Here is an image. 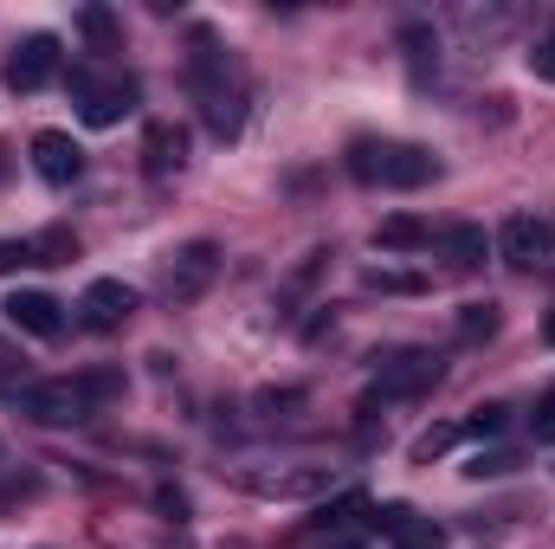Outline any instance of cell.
<instances>
[{
    "label": "cell",
    "instance_id": "8992f818",
    "mask_svg": "<svg viewBox=\"0 0 555 549\" xmlns=\"http://www.w3.org/2000/svg\"><path fill=\"white\" fill-rule=\"evenodd\" d=\"M439 369L446 362L433 349H388V356H375V388L395 395V401H408V395H426L439 382Z\"/></svg>",
    "mask_w": 555,
    "mask_h": 549
},
{
    "label": "cell",
    "instance_id": "ba28073f",
    "mask_svg": "<svg viewBox=\"0 0 555 549\" xmlns=\"http://www.w3.org/2000/svg\"><path fill=\"white\" fill-rule=\"evenodd\" d=\"M59 59H65L59 39H52V33H33V39L7 59V85H13V91H46V85L59 78Z\"/></svg>",
    "mask_w": 555,
    "mask_h": 549
},
{
    "label": "cell",
    "instance_id": "ffe728a7",
    "mask_svg": "<svg viewBox=\"0 0 555 549\" xmlns=\"http://www.w3.org/2000/svg\"><path fill=\"white\" fill-rule=\"evenodd\" d=\"M362 511H369V498H362V491H349V498H336V505H317V518H310V524H317V531H343V524H349V518H362Z\"/></svg>",
    "mask_w": 555,
    "mask_h": 549
},
{
    "label": "cell",
    "instance_id": "5b68a950",
    "mask_svg": "<svg viewBox=\"0 0 555 549\" xmlns=\"http://www.w3.org/2000/svg\"><path fill=\"white\" fill-rule=\"evenodd\" d=\"M498 253L517 272H550L555 266V220H543V214H511L498 227Z\"/></svg>",
    "mask_w": 555,
    "mask_h": 549
},
{
    "label": "cell",
    "instance_id": "d4e9b609",
    "mask_svg": "<svg viewBox=\"0 0 555 549\" xmlns=\"http://www.w3.org/2000/svg\"><path fill=\"white\" fill-rule=\"evenodd\" d=\"M78 382H85L91 408H98V401H111V395H124V375H111V369H98V375H78Z\"/></svg>",
    "mask_w": 555,
    "mask_h": 549
},
{
    "label": "cell",
    "instance_id": "30bf717a",
    "mask_svg": "<svg viewBox=\"0 0 555 549\" xmlns=\"http://www.w3.org/2000/svg\"><path fill=\"white\" fill-rule=\"evenodd\" d=\"M375 531H382L395 549H446V524L420 518V511H408V505H382V511H375Z\"/></svg>",
    "mask_w": 555,
    "mask_h": 549
},
{
    "label": "cell",
    "instance_id": "d6986e66",
    "mask_svg": "<svg viewBox=\"0 0 555 549\" xmlns=\"http://www.w3.org/2000/svg\"><path fill=\"white\" fill-rule=\"evenodd\" d=\"M459 336H465V343L498 336V304H459Z\"/></svg>",
    "mask_w": 555,
    "mask_h": 549
},
{
    "label": "cell",
    "instance_id": "f1b7e54d",
    "mask_svg": "<svg viewBox=\"0 0 555 549\" xmlns=\"http://www.w3.org/2000/svg\"><path fill=\"white\" fill-rule=\"evenodd\" d=\"M511 465H517V459H511V452H478V459H472V465H465V472H472V478H485V472H491V478H498V472H511Z\"/></svg>",
    "mask_w": 555,
    "mask_h": 549
},
{
    "label": "cell",
    "instance_id": "cb8c5ba5",
    "mask_svg": "<svg viewBox=\"0 0 555 549\" xmlns=\"http://www.w3.org/2000/svg\"><path fill=\"white\" fill-rule=\"evenodd\" d=\"M530 439H537V446H555V388L537 401V413H530Z\"/></svg>",
    "mask_w": 555,
    "mask_h": 549
},
{
    "label": "cell",
    "instance_id": "277c9868",
    "mask_svg": "<svg viewBox=\"0 0 555 549\" xmlns=\"http://www.w3.org/2000/svg\"><path fill=\"white\" fill-rule=\"evenodd\" d=\"M13 408L39 426H78L91 413V395H85V382H26V388H13Z\"/></svg>",
    "mask_w": 555,
    "mask_h": 549
},
{
    "label": "cell",
    "instance_id": "f546056e",
    "mask_svg": "<svg viewBox=\"0 0 555 549\" xmlns=\"http://www.w3.org/2000/svg\"><path fill=\"white\" fill-rule=\"evenodd\" d=\"M155 505H162V511H168V518H188V498H181V491H175V485H162V491H155Z\"/></svg>",
    "mask_w": 555,
    "mask_h": 549
},
{
    "label": "cell",
    "instance_id": "4fadbf2b",
    "mask_svg": "<svg viewBox=\"0 0 555 549\" xmlns=\"http://www.w3.org/2000/svg\"><path fill=\"white\" fill-rule=\"evenodd\" d=\"M220 272V246H207V240H194V246H181L175 259H168V291L175 297H194V291H207Z\"/></svg>",
    "mask_w": 555,
    "mask_h": 549
},
{
    "label": "cell",
    "instance_id": "9c48e42d",
    "mask_svg": "<svg viewBox=\"0 0 555 549\" xmlns=\"http://www.w3.org/2000/svg\"><path fill=\"white\" fill-rule=\"evenodd\" d=\"M26 149H33V168H39V181H52V188H72V181L85 175V149L65 137V130H39Z\"/></svg>",
    "mask_w": 555,
    "mask_h": 549
},
{
    "label": "cell",
    "instance_id": "4316f807",
    "mask_svg": "<svg viewBox=\"0 0 555 549\" xmlns=\"http://www.w3.org/2000/svg\"><path fill=\"white\" fill-rule=\"evenodd\" d=\"M530 72H537L543 85H555V33H543V39L530 46Z\"/></svg>",
    "mask_w": 555,
    "mask_h": 549
},
{
    "label": "cell",
    "instance_id": "2e32d148",
    "mask_svg": "<svg viewBox=\"0 0 555 549\" xmlns=\"http://www.w3.org/2000/svg\"><path fill=\"white\" fill-rule=\"evenodd\" d=\"M78 33L91 39V52H98V59L124 52V26H117V13H111V7H98V0H91V7H78Z\"/></svg>",
    "mask_w": 555,
    "mask_h": 549
},
{
    "label": "cell",
    "instance_id": "6da1fadb",
    "mask_svg": "<svg viewBox=\"0 0 555 549\" xmlns=\"http://www.w3.org/2000/svg\"><path fill=\"white\" fill-rule=\"evenodd\" d=\"M188 91H194V104H201V117H207L214 137L220 142L240 137V124H246V72H240V59H233L214 33H194Z\"/></svg>",
    "mask_w": 555,
    "mask_h": 549
},
{
    "label": "cell",
    "instance_id": "52a82bcc",
    "mask_svg": "<svg viewBox=\"0 0 555 549\" xmlns=\"http://www.w3.org/2000/svg\"><path fill=\"white\" fill-rule=\"evenodd\" d=\"M0 317H7L20 336H39V343L65 336V304H59V297H46V291H13V297L0 304Z\"/></svg>",
    "mask_w": 555,
    "mask_h": 549
},
{
    "label": "cell",
    "instance_id": "7402d4cb",
    "mask_svg": "<svg viewBox=\"0 0 555 549\" xmlns=\"http://www.w3.org/2000/svg\"><path fill=\"white\" fill-rule=\"evenodd\" d=\"M33 253H39V266H72L78 240H72L65 227H52V233H39V240H33Z\"/></svg>",
    "mask_w": 555,
    "mask_h": 549
},
{
    "label": "cell",
    "instance_id": "7c38bea8",
    "mask_svg": "<svg viewBox=\"0 0 555 549\" xmlns=\"http://www.w3.org/2000/svg\"><path fill=\"white\" fill-rule=\"evenodd\" d=\"M259 498H323L330 485H336V472L330 465H297V472H253L246 478Z\"/></svg>",
    "mask_w": 555,
    "mask_h": 549
},
{
    "label": "cell",
    "instance_id": "83f0119b",
    "mask_svg": "<svg viewBox=\"0 0 555 549\" xmlns=\"http://www.w3.org/2000/svg\"><path fill=\"white\" fill-rule=\"evenodd\" d=\"M369 284L375 291H426V278H414V272H369Z\"/></svg>",
    "mask_w": 555,
    "mask_h": 549
},
{
    "label": "cell",
    "instance_id": "603a6c76",
    "mask_svg": "<svg viewBox=\"0 0 555 549\" xmlns=\"http://www.w3.org/2000/svg\"><path fill=\"white\" fill-rule=\"evenodd\" d=\"M26 266H39L33 240H0V278H7V272H26Z\"/></svg>",
    "mask_w": 555,
    "mask_h": 549
},
{
    "label": "cell",
    "instance_id": "44dd1931",
    "mask_svg": "<svg viewBox=\"0 0 555 549\" xmlns=\"http://www.w3.org/2000/svg\"><path fill=\"white\" fill-rule=\"evenodd\" d=\"M459 433H465V426H452V420H439V426H426V433L414 439V459L426 465V459H439V452H452V446H459Z\"/></svg>",
    "mask_w": 555,
    "mask_h": 549
},
{
    "label": "cell",
    "instance_id": "4dcf8cb0",
    "mask_svg": "<svg viewBox=\"0 0 555 549\" xmlns=\"http://www.w3.org/2000/svg\"><path fill=\"white\" fill-rule=\"evenodd\" d=\"M543 336H550V343H555V317H550V323H543Z\"/></svg>",
    "mask_w": 555,
    "mask_h": 549
},
{
    "label": "cell",
    "instance_id": "8fae6325",
    "mask_svg": "<svg viewBox=\"0 0 555 549\" xmlns=\"http://www.w3.org/2000/svg\"><path fill=\"white\" fill-rule=\"evenodd\" d=\"M78 310H85V323H91V330H117V323L137 310V291H130L124 278H91Z\"/></svg>",
    "mask_w": 555,
    "mask_h": 549
},
{
    "label": "cell",
    "instance_id": "3957f363",
    "mask_svg": "<svg viewBox=\"0 0 555 549\" xmlns=\"http://www.w3.org/2000/svg\"><path fill=\"white\" fill-rule=\"evenodd\" d=\"M72 98H78V117L91 124V130H111V124H124L130 111H137V78H124V72H111V78H98L91 65H72Z\"/></svg>",
    "mask_w": 555,
    "mask_h": 549
},
{
    "label": "cell",
    "instance_id": "7a4b0ae2",
    "mask_svg": "<svg viewBox=\"0 0 555 549\" xmlns=\"http://www.w3.org/2000/svg\"><path fill=\"white\" fill-rule=\"evenodd\" d=\"M349 175L362 188H426L439 175V162L420 142H388V137H362L349 142Z\"/></svg>",
    "mask_w": 555,
    "mask_h": 549
},
{
    "label": "cell",
    "instance_id": "5bb4252c",
    "mask_svg": "<svg viewBox=\"0 0 555 549\" xmlns=\"http://www.w3.org/2000/svg\"><path fill=\"white\" fill-rule=\"evenodd\" d=\"M142 155H149V175H168V168L188 162V137H181L175 124H149V130H142Z\"/></svg>",
    "mask_w": 555,
    "mask_h": 549
},
{
    "label": "cell",
    "instance_id": "484cf974",
    "mask_svg": "<svg viewBox=\"0 0 555 549\" xmlns=\"http://www.w3.org/2000/svg\"><path fill=\"white\" fill-rule=\"evenodd\" d=\"M504 413H511V408L485 401V408H472V420H465V433H478V439H485V433H504Z\"/></svg>",
    "mask_w": 555,
    "mask_h": 549
},
{
    "label": "cell",
    "instance_id": "e0dca14e",
    "mask_svg": "<svg viewBox=\"0 0 555 549\" xmlns=\"http://www.w3.org/2000/svg\"><path fill=\"white\" fill-rule=\"evenodd\" d=\"M439 246L452 253V266H478V259L491 253V240H485V227H446V233H439Z\"/></svg>",
    "mask_w": 555,
    "mask_h": 549
},
{
    "label": "cell",
    "instance_id": "9a60e30c",
    "mask_svg": "<svg viewBox=\"0 0 555 549\" xmlns=\"http://www.w3.org/2000/svg\"><path fill=\"white\" fill-rule=\"evenodd\" d=\"M375 246H382V253H426V246H433V227L414 220V214H395V220L375 227Z\"/></svg>",
    "mask_w": 555,
    "mask_h": 549
},
{
    "label": "cell",
    "instance_id": "ac0fdd59",
    "mask_svg": "<svg viewBox=\"0 0 555 549\" xmlns=\"http://www.w3.org/2000/svg\"><path fill=\"white\" fill-rule=\"evenodd\" d=\"M401 46H408V59H414V78H426L433 72V52H439V39H433V26H401Z\"/></svg>",
    "mask_w": 555,
    "mask_h": 549
}]
</instances>
